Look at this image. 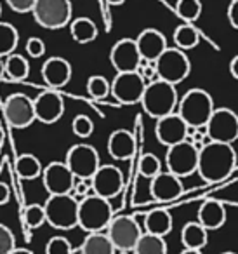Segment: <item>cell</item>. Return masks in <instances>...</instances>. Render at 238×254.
Here are the masks:
<instances>
[{
	"label": "cell",
	"instance_id": "1",
	"mask_svg": "<svg viewBox=\"0 0 238 254\" xmlns=\"http://www.w3.org/2000/svg\"><path fill=\"white\" fill-rule=\"evenodd\" d=\"M235 166H237V152L233 145L210 141L198 152L196 173L207 183H217L230 178Z\"/></svg>",
	"mask_w": 238,
	"mask_h": 254
},
{
	"label": "cell",
	"instance_id": "2",
	"mask_svg": "<svg viewBox=\"0 0 238 254\" xmlns=\"http://www.w3.org/2000/svg\"><path fill=\"white\" fill-rule=\"evenodd\" d=\"M179 103V94L176 85L167 84L164 80H155L146 84L144 94L141 98L143 110L153 119H162L176 112Z\"/></svg>",
	"mask_w": 238,
	"mask_h": 254
},
{
	"label": "cell",
	"instance_id": "3",
	"mask_svg": "<svg viewBox=\"0 0 238 254\" xmlns=\"http://www.w3.org/2000/svg\"><path fill=\"white\" fill-rule=\"evenodd\" d=\"M214 112L212 96L203 89H189L178 103L176 113L184 120L188 127H202L209 122Z\"/></svg>",
	"mask_w": 238,
	"mask_h": 254
},
{
	"label": "cell",
	"instance_id": "4",
	"mask_svg": "<svg viewBox=\"0 0 238 254\" xmlns=\"http://www.w3.org/2000/svg\"><path fill=\"white\" fill-rule=\"evenodd\" d=\"M113 219L110 200L91 193L78 200V226L87 233L105 232Z\"/></svg>",
	"mask_w": 238,
	"mask_h": 254
},
{
	"label": "cell",
	"instance_id": "5",
	"mask_svg": "<svg viewBox=\"0 0 238 254\" xmlns=\"http://www.w3.org/2000/svg\"><path fill=\"white\" fill-rule=\"evenodd\" d=\"M46 221L56 230H73L78 226V200L71 193L49 195L44 204Z\"/></svg>",
	"mask_w": 238,
	"mask_h": 254
},
{
	"label": "cell",
	"instance_id": "6",
	"mask_svg": "<svg viewBox=\"0 0 238 254\" xmlns=\"http://www.w3.org/2000/svg\"><path fill=\"white\" fill-rule=\"evenodd\" d=\"M33 19L46 30H61L71 23L70 0H35L32 9Z\"/></svg>",
	"mask_w": 238,
	"mask_h": 254
},
{
	"label": "cell",
	"instance_id": "7",
	"mask_svg": "<svg viewBox=\"0 0 238 254\" xmlns=\"http://www.w3.org/2000/svg\"><path fill=\"white\" fill-rule=\"evenodd\" d=\"M158 80H164L167 84L178 85L188 78L191 71V63H189L188 54L178 47H167L155 61Z\"/></svg>",
	"mask_w": 238,
	"mask_h": 254
},
{
	"label": "cell",
	"instance_id": "8",
	"mask_svg": "<svg viewBox=\"0 0 238 254\" xmlns=\"http://www.w3.org/2000/svg\"><path fill=\"white\" fill-rule=\"evenodd\" d=\"M106 235L112 240L115 251L132 253L137 240L143 235V230L132 216H113L108 228H106Z\"/></svg>",
	"mask_w": 238,
	"mask_h": 254
},
{
	"label": "cell",
	"instance_id": "9",
	"mask_svg": "<svg viewBox=\"0 0 238 254\" xmlns=\"http://www.w3.org/2000/svg\"><path fill=\"white\" fill-rule=\"evenodd\" d=\"M207 127V138L214 143L233 145L238 139V115L231 108H214Z\"/></svg>",
	"mask_w": 238,
	"mask_h": 254
},
{
	"label": "cell",
	"instance_id": "10",
	"mask_svg": "<svg viewBox=\"0 0 238 254\" xmlns=\"http://www.w3.org/2000/svg\"><path fill=\"white\" fill-rule=\"evenodd\" d=\"M64 164L77 180H91L101 166V160H99V153L94 146L87 145V143H78L66 152Z\"/></svg>",
	"mask_w": 238,
	"mask_h": 254
},
{
	"label": "cell",
	"instance_id": "11",
	"mask_svg": "<svg viewBox=\"0 0 238 254\" xmlns=\"http://www.w3.org/2000/svg\"><path fill=\"white\" fill-rule=\"evenodd\" d=\"M165 166L169 173L178 178L191 176L193 173H196V166H198V150L188 141L169 146Z\"/></svg>",
	"mask_w": 238,
	"mask_h": 254
},
{
	"label": "cell",
	"instance_id": "12",
	"mask_svg": "<svg viewBox=\"0 0 238 254\" xmlns=\"http://www.w3.org/2000/svg\"><path fill=\"white\" fill-rule=\"evenodd\" d=\"M4 117L7 124L14 129H26L35 120V110H33V99L28 96L16 92L11 94L4 101Z\"/></svg>",
	"mask_w": 238,
	"mask_h": 254
},
{
	"label": "cell",
	"instance_id": "13",
	"mask_svg": "<svg viewBox=\"0 0 238 254\" xmlns=\"http://www.w3.org/2000/svg\"><path fill=\"white\" fill-rule=\"evenodd\" d=\"M146 89V82L137 71L130 73H117L112 80V96L122 105H136L141 103V98Z\"/></svg>",
	"mask_w": 238,
	"mask_h": 254
},
{
	"label": "cell",
	"instance_id": "14",
	"mask_svg": "<svg viewBox=\"0 0 238 254\" xmlns=\"http://www.w3.org/2000/svg\"><path fill=\"white\" fill-rule=\"evenodd\" d=\"M91 188L92 193L103 197L106 200L117 197L123 188V174L117 166L105 164L99 166L96 174L91 178Z\"/></svg>",
	"mask_w": 238,
	"mask_h": 254
},
{
	"label": "cell",
	"instance_id": "15",
	"mask_svg": "<svg viewBox=\"0 0 238 254\" xmlns=\"http://www.w3.org/2000/svg\"><path fill=\"white\" fill-rule=\"evenodd\" d=\"M42 181L44 188H46L49 195H66L71 193L77 178L71 174V171L68 169L66 164L54 160L49 166L44 167Z\"/></svg>",
	"mask_w": 238,
	"mask_h": 254
},
{
	"label": "cell",
	"instance_id": "16",
	"mask_svg": "<svg viewBox=\"0 0 238 254\" xmlns=\"http://www.w3.org/2000/svg\"><path fill=\"white\" fill-rule=\"evenodd\" d=\"M141 60L143 58L137 51L134 39H120L119 42L113 44L112 51H110V61H112V66L117 70V73L137 71Z\"/></svg>",
	"mask_w": 238,
	"mask_h": 254
},
{
	"label": "cell",
	"instance_id": "17",
	"mask_svg": "<svg viewBox=\"0 0 238 254\" xmlns=\"http://www.w3.org/2000/svg\"><path fill=\"white\" fill-rule=\"evenodd\" d=\"M33 110H35V120L51 126L56 124L64 113V99L60 92L54 89L42 92L33 99Z\"/></svg>",
	"mask_w": 238,
	"mask_h": 254
},
{
	"label": "cell",
	"instance_id": "18",
	"mask_svg": "<svg viewBox=\"0 0 238 254\" xmlns=\"http://www.w3.org/2000/svg\"><path fill=\"white\" fill-rule=\"evenodd\" d=\"M186 134H188V126L176 112L157 120L155 136H157L158 143L167 146V148L186 141Z\"/></svg>",
	"mask_w": 238,
	"mask_h": 254
},
{
	"label": "cell",
	"instance_id": "19",
	"mask_svg": "<svg viewBox=\"0 0 238 254\" xmlns=\"http://www.w3.org/2000/svg\"><path fill=\"white\" fill-rule=\"evenodd\" d=\"M182 190H184V188H182L181 178L174 176V174H171L169 171L158 173L157 176L151 180V185H150L151 197L157 202L176 200V198L182 195Z\"/></svg>",
	"mask_w": 238,
	"mask_h": 254
},
{
	"label": "cell",
	"instance_id": "20",
	"mask_svg": "<svg viewBox=\"0 0 238 254\" xmlns=\"http://www.w3.org/2000/svg\"><path fill=\"white\" fill-rule=\"evenodd\" d=\"M73 68L70 61L61 56H53L42 64V78L51 89H61L71 80Z\"/></svg>",
	"mask_w": 238,
	"mask_h": 254
},
{
	"label": "cell",
	"instance_id": "21",
	"mask_svg": "<svg viewBox=\"0 0 238 254\" xmlns=\"http://www.w3.org/2000/svg\"><path fill=\"white\" fill-rule=\"evenodd\" d=\"M136 46L137 51H139L141 58L150 63H155V61L160 58V54L167 49V39L162 32L155 28H146L137 35Z\"/></svg>",
	"mask_w": 238,
	"mask_h": 254
},
{
	"label": "cell",
	"instance_id": "22",
	"mask_svg": "<svg viewBox=\"0 0 238 254\" xmlns=\"http://www.w3.org/2000/svg\"><path fill=\"white\" fill-rule=\"evenodd\" d=\"M106 146L115 160H130L136 153V138L127 129H117L110 134Z\"/></svg>",
	"mask_w": 238,
	"mask_h": 254
},
{
	"label": "cell",
	"instance_id": "23",
	"mask_svg": "<svg viewBox=\"0 0 238 254\" xmlns=\"http://www.w3.org/2000/svg\"><path fill=\"white\" fill-rule=\"evenodd\" d=\"M196 221L207 230H219L221 226L226 223V207L223 202L216 200V198H209L205 200L198 209V219Z\"/></svg>",
	"mask_w": 238,
	"mask_h": 254
},
{
	"label": "cell",
	"instance_id": "24",
	"mask_svg": "<svg viewBox=\"0 0 238 254\" xmlns=\"http://www.w3.org/2000/svg\"><path fill=\"white\" fill-rule=\"evenodd\" d=\"M172 216L167 209H153L144 216V233L157 237H165L172 232Z\"/></svg>",
	"mask_w": 238,
	"mask_h": 254
},
{
	"label": "cell",
	"instance_id": "25",
	"mask_svg": "<svg viewBox=\"0 0 238 254\" xmlns=\"http://www.w3.org/2000/svg\"><path fill=\"white\" fill-rule=\"evenodd\" d=\"M209 232L200 225L198 221H189L181 230V242L184 249H196L202 251L207 246Z\"/></svg>",
	"mask_w": 238,
	"mask_h": 254
},
{
	"label": "cell",
	"instance_id": "26",
	"mask_svg": "<svg viewBox=\"0 0 238 254\" xmlns=\"http://www.w3.org/2000/svg\"><path fill=\"white\" fill-rule=\"evenodd\" d=\"M71 39L77 44H91L98 39V26L91 18H77L70 23Z\"/></svg>",
	"mask_w": 238,
	"mask_h": 254
},
{
	"label": "cell",
	"instance_id": "27",
	"mask_svg": "<svg viewBox=\"0 0 238 254\" xmlns=\"http://www.w3.org/2000/svg\"><path fill=\"white\" fill-rule=\"evenodd\" d=\"M112 240L108 239L105 232L87 233L80 247V254H115Z\"/></svg>",
	"mask_w": 238,
	"mask_h": 254
},
{
	"label": "cell",
	"instance_id": "28",
	"mask_svg": "<svg viewBox=\"0 0 238 254\" xmlns=\"http://www.w3.org/2000/svg\"><path fill=\"white\" fill-rule=\"evenodd\" d=\"M30 75V63L25 56L21 54H11V56L4 58V77L9 80L21 82L28 78Z\"/></svg>",
	"mask_w": 238,
	"mask_h": 254
},
{
	"label": "cell",
	"instance_id": "29",
	"mask_svg": "<svg viewBox=\"0 0 238 254\" xmlns=\"http://www.w3.org/2000/svg\"><path fill=\"white\" fill-rule=\"evenodd\" d=\"M42 162L39 160V157L32 155V153H23L16 160V174H18L21 180L32 181L37 178L42 176Z\"/></svg>",
	"mask_w": 238,
	"mask_h": 254
},
{
	"label": "cell",
	"instance_id": "30",
	"mask_svg": "<svg viewBox=\"0 0 238 254\" xmlns=\"http://www.w3.org/2000/svg\"><path fill=\"white\" fill-rule=\"evenodd\" d=\"M172 39H174V44L178 49L189 51V49H195L200 44V32L193 25L184 23V25L178 26V28L174 30Z\"/></svg>",
	"mask_w": 238,
	"mask_h": 254
},
{
	"label": "cell",
	"instance_id": "31",
	"mask_svg": "<svg viewBox=\"0 0 238 254\" xmlns=\"http://www.w3.org/2000/svg\"><path fill=\"white\" fill-rule=\"evenodd\" d=\"M19 44V33L14 25L0 21V58H7L14 54Z\"/></svg>",
	"mask_w": 238,
	"mask_h": 254
},
{
	"label": "cell",
	"instance_id": "32",
	"mask_svg": "<svg viewBox=\"0 0 238 254\" xmlns=\"http://www.w3.org/2000/svg\"><path fill=\"white\" fill-rule=\"evenodd\" d=\"M132 254H167V242L164 237L143 233L137 240Z\"/></svg>",
	"mask_w": 238,
	"mask_h": 254
},
{
	"label": "cell",
	"instance_id": "33",
	"mask_svg": "<svg viewBox=\"0 0 238 254\" xmlns=\"http://www.w3.org/2000/svg\"><path fill=\"white\" fill-rule=\"evenodd\" d=\"M176 12L181 19L193 25L202 14V2L200 0H178L176 2Z\"/></svg>",
	"mask_w": 238,
	"mask_h": 254
},
{
	"label": "cell",
	"instance_id": "34",
	"mask_svg": "<svg viewBox=\"0 0 238 254\" xmlns=\"http://www.w3.org/2000/svg\"><path fill=\"white\" fill-rule=\"evenodd\" d=\"M87 94L92 99L103 101L106 96L112 94V82H108V78L103 75H92L87 78Z\"/></svg>",
	"mask_w": 238,
	"mask_h": 254
},
{
	"label": "cell",
	"instance_id": "35",
	"mask_svg": "<svg viewBox=\"0 0 238 254\" xmlns=\"http://www.w3.org/2000/svg\"><path fill=\"white\" fill-rule=\"evenodd\" d=\"M23 221L28 228L35 230V228H40L46 221V211H44V205H39V204H30L25 207L23 211Z\"/></svg>",
	"mask_w": 238,
	"mask_h": 254
},
{
	"label": "cell",
	"instance_id": "36",
	"mask_svg": "<svg viewBox=\"0 0 238 254\" xmlns=\"http://www.w3.org/2000/svg\"><path fill=\"white\" fill-rule=\"evenodd\" d=\"M139 174L148 180H153L158 173H162V162L153 153H144L139 159Z\"/></svg>",
	"mask_w": 238,
	"mask_h": 254
},
{
	"label": "cell",
	"instance_id": "37",
	"mask_svg": "<svg viewBox=\"0 0 238 254\" xmlns=\"http://www.w3.org/2000/svg\"><path fill=\"white\" fill-rule=\"evenodd\" d=\"M71 131L78 138H89L94 132V122L87 115H77L71 122Z\"/></svg>",
	"mask_w": 238,
	"mask_h": 254
},
{
	"label": "cell",
	"instance_id": "38",
	"mask_svg": "<svg viewBox=\"0 0 238 254\" xmlns=\"http://www.w3.org/2000/svg\"><path fill=\"white\" fill-rule=\"evenodd\" d=\"M73 247H71L70 240L66 237H53L47 240L46 244V254H71Z\"/></svg>",
	"mask_w": 238,
	"mask_h": 254
},
{
	"label": "cell",
	"instance_id": "39",
	"mask_svg": "<svg viewBox=\"0 0 238 254\" xmlns=\"http://www.w3.org/2000/svg\"><path fill=\"white\" fill-rule=\"evenodd\" d=\"M16 249V237L9 226L0 223V254H11Z\"/></svg>",
	"mask_w": 238,
	"mask_h": 254
},
{
	"label": "cell",
	"instance_id": "40",
	"mask_svg": "<svg viewBox=\"0 0 238 254\" xmlns=\"http://www.w3.org/2000/svg\"><path fill=\"white\" fill-rule=\"evenodd\" d=\"M26 54L30 58H42L46 54V44L40 37H30L26 40Z\"/></svg>",
	"mask_w": 238,
	"mask_h": 254
},
{
	"label": "cell",
	"instance_id": "41",
	"mask_svg": "<svg viewBox=\"0 0 238 254\" xmlns=\"http://www.w3.org/2000/svg\"><path fill=\"white\" fill-rule=\"evenodd\" d=\"M7 5L18 14H26V12H32L33 5H35V0H5Z\"/></svg>",
	"mask_w": 238,
	"mask_h": 254
},
{
	"label": "cell",
	"instance_id": "42",
	"mask_svg": "<svg viewBox=\"0 0 238 254\" xmlns=\"http://www.w3.org/2000/svg\"><path fill=\"white\" fill-rule=\"evenodd\" d=\"M228 19H230L231 26L238 30V0H231L230 7H228Z\"/></svg>",
	"mask_w": 238,
	"mask_h": 254
},
{
	"label": "cell",
	"instance_id": "43",
	"mask_svg": "<svg viewBox=\"0 0 238 254\" xmlns=\"http://www.w3.org/2000/svg\"><path fill=\"white\" fill-rule=\"evenodd\" d=\"M9 198H11V190H9L7 185L0 181V205H5V204H7Z\"/></svg>",
	"mask_w": 238,
	"mask_h": 254
},
{
	"label": "cell",
	"instance_id": "44",
	"mask_svg": "<svg viewBox=\"0 0 238 254\" xmlns=\"http://www.w3.org/2000/svg\"><path fill=\"white\" fill-rule=\"evenodd\" d=\"M230 73L233 75V78H237V80H238V54L233 58V60H231V63H230Z\"/></svg>",
	"mask_w": 238,
	"mask_h": 254
},
{
	"label": "cell",
	"instance_id": "45",
	"mask_svg": "<svg viewBox=\"0 0 238 254\" xmlns=\"http://www.w3.org/2000/svg\"><path fill=\"white\" fill-rule=\"evenodd\" d=\"M11 254H33V253L30 249H25V247H16Z\"/></svg>",
	"mask_w": 238,
	"mask_h": 254
},
{
	"label": "cell",
	"instance_id": "46",
	"mask_svg": "<svg viewBox=\"0 0 238 254\" xmlns=\"http://www.w3.org/2000/svg\"><path fill=\"white\" fill-rule=\"evenodd\" d=\"M179 254H202V251H196V249H184V251H181Z\"/></svg>",
	"mask_w": 238,
	"mask_h": 254
},
{
	"label": "cell",
	"instance_id": "47",
	"mask_svg": "<svg viewBox=\"0 0 238 254\" xmlns=\"http://www.w3.org/2000/svg\"><path fill=\"white\" fill-rule=\"evenodd\" d=\"M110 5H122V4H125V0H106Z\"/></svg>",
	"mask_w": 238,
	"mask_h": 254
},
{
	"label": "cell",
	"instance_id": "48",
	"mask_svg": "<svg viewBox=\"0 0 238 254\" xmlns=\"http://www.w3.org/2000/svg\"><path fill=\"white\" fill-rule=\"evenodd\" d=\"M4 78V58H0V80Z\"/></svg>",
	"mask_w": 238,
	"mask_h": 254
},
{
	"label": "cell",
	"instance_id": "49",
	"mask_svg": "<svg viewBox=\"0 0 238 254\" xmlns=\"http://www.w3.org/2000/svg\"><path fill=\"white\" fill-rule=\"evenodd\" d=\"M2 143H4V132H2V129H0V146H2Z\"/></svg>",
	"mask_w": 238,
	"mask_h": 254
},
{
	"label": "cell",
	"instance_id": "50",
	"mask_svg": "<svg viewBox=\"0 0 238 254\" xmlns=\"http://www.w3.org/2000/svg\"><path fill=\"white\" fill-rule=\"evenodd\" d=\"M0 16H2V5H0Z\"/></svg>",
	"mask_w": 238,
	"mask_h": 254
}]
</instances>
